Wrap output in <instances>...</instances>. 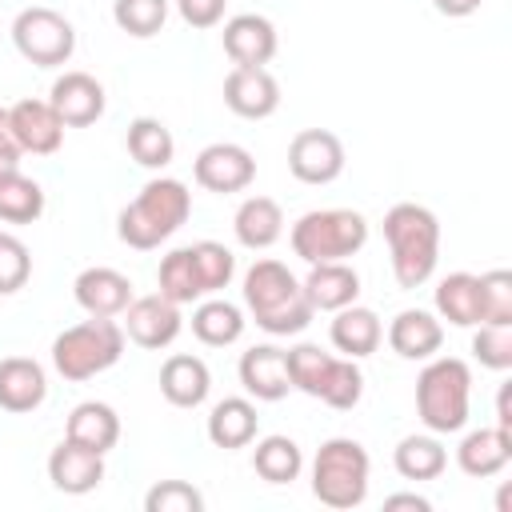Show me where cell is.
Masks as SVG:
<instances>
[{
	"instance_id": "1",
	"label": "cell",
	"mask_w": 512,
	"mask_h": 512,
	"mask_svg": "<svg viewBox=\"0 0 512 512\" xmlns=\"http://www.w3.org/2000/svg\"><path fill=\"white\" fill-rule=\"evenodd\" d=\"M244 308L268 336H296L312 324V304L304 296V284L288 272L280 260H256L244 272Z\"/></svg>"
},
{
	"instance_id": "2",
	"label": "cell",
	"mask_w": 512,
	"mask_h": 512,
	"mask_svg": "<svg viewBox=\"0 0 512 512\" xmlns=\"http://www.w3.org/2000/svg\"><path fill=\"white\" fill-rule=\"evenodd\" d=\"M384 240L392 256V276L400 288H420L432 280L440 260V220L432 208L400 200L384 212Z\"/></svg>"
},
{
	"instance_id": "3",
	"label": "cell",
	"mask_w": 512,
	"mask_h": 512,
	"mask_svg": "<svg viewBox=\"0 0 512 512\" xmlns=\"http://www.w3.org/2000/svg\"><path fill=\"white\" fill-rule=\"evenodd\" d=\"M192 216V192L184 180L176 176H156L148 180L136 200H128L116 216V236L136 248V252H148V248H160L184 220Z\"/></svg>"
},
{
	"instance_id": "4",
	"label": "cell",
	"mask_w": 512,
	"mask_h": 512,
	"mask_svg": "<svg viewBox=\"0 0 512 512\" xmlns=\"http://www.w3.org/2000/svg\"><path fill=\"white\" fill-rule=\"evenodd\" d=\"M472 368L460 356H432L416 376V416L428 432L448 436L468 424Z\"/></svg>"
},
{
	"instance_id": "5",
	"label": "cell",
	"mask_w": 512,
	"mask_h": 512,
	"mask_svg": "<svg viewBox=\"0 0 512 512\" xmlns=\"http://www.w3.org/2000/svg\"><path fill=\"white\" fill-rule=\"evenodd\" d=\"M120 356H124V328L116 324V316H88L52 340V368L72 384L108 372Z\"/></svg>"
},
{
	"instance_id": "6",
	"label": "cell",
	"mask_w": 512,
	"mask_h": 512,
	"mask_svg": "<svg viewBox=\"0 0 512 512\" xmlns=\"http://www.w3.org/2000/svg\"><path fill=\"white\" fill-rule=\"evenodd\" d=\"M368 472H372V460H368V448L352 436H332L316 448V460H312V496L324 504V508H336V512H348L356 504H364L368 496Z\"/></svg>"
},
{
	"instance_id": "7",
	"label": "cell",
	"mask_w": 512,
	"mask_h": 512,
	"mask_svg": "<svg viewBox=\"0 0 512 512\" xmlns=\"http://www.w3.org/2000/svg\"><path fill=\"white\" fill-rule=\"evenodd\" d=\"M288 244L304 264L348 260L368 244V220L352 208H312L292 224Z\"/></svg>"
},
{
	"instance_id": "8",
	"label": "cell",
	"mask_w": 512,
	"mask_h": 512,
	"mask_svg": "<svg viewBox=\"0 0 512 512\" xmlns=\"http://www.w3.org/2000/svg\"><path fill=\"white\" fill-rule=\"evenodd\" d=\"M12 44H16V52L28 64H36V68H60L76 52V28H72V20L64 12L44 8V4H32V8L16 12V20H12Z\"/></svg>"
},
{
	"instance_id": "9",
	"label": "cell",
	"mask_w": 512,
	"mask_h": 512,
	"mask_svg": "<svg viewBox=\"0 0 512 512\" xmlns=\"http://www.w3.org/2000/svg\"><path fill=\"white\" fill-rule=\"evenodd\" d=\"M192 176L204 192H244L252 180H256V160L244 144H232V140H216L208 148L196 152L192 160Z\"/></svg>"
},
{
	"instance_id": "10",
	"label": "cell",
	"mask_w": 512,
	"mask_h": 512,
	"mask_svg": "<svg viewBox=\"0 0 512 512\" xmlns=\"http://www.w3.org/2000/svg\"><path fill=\"white\" fill-rule=\"evenodd\" d=\"M124 316V336L148 352H160L168 348L180 328H184V316H180V304H172L168 296L152 292V296H132V304L120 312Z\"/></svg>"
},
{
	"instance_id": "11",
	"label": "cell",
	"mask_w": 512,
	"mask_h": 512,
	"mask_svg": "<svg viewBox=\"0 0 512 512\" xmlns=\"http://www.w3.org/2000/svg\"><path fill=\"white\" fill-rule=\"evenodd\" d=\"M288 172L300 184H332L344 172V144L328 128H304L288 144Z\"/></svg>"
},
{
	"instance_id": "12",
	"label": "cell",
	"mask_w": 512,
	"mask_h": 512,
	"mask_svg": "<svg viewBox=\"0 0 512 512\" xmlns=\"http://www.w3.org/2000/svg\"><path fill=\"white\" fill-rule=\"evenodd\" d=\"M224 52L232 68H264L276 56V24L260 12H236L224 20Z\"/></svg>"
},
{
	"instance_id": "13",
	"label": "cell",
	"mask_w": 512,
	"mask_h": 512,
	"mask_svg": "<svg viewBox=\"0 0 512 512\" xmlns=\"http://www.w3.org/2000/svg\"><path fill=\"white\" fill-rule=\"evenodd\" d=\"M48 104L56 108V116L64 120V128H88L104 116V84L88 72H64L52 80V92H48Z\"/></svg>"
},
{
	"instance_id": "14",
	"label": "cell",
	"mask_w": 512,
	"mask_h": 512,
	"mask_svg": "<svg viewBox=\"0 0 512 512\" xmlns=\"http://www.w3.org/2000/svg\"><path fill=\"white\" fill-rule=\"evenodd\" d=\"M48 480H52V488L64 492V496H88V492L100 488V480H104V456L64 436V440L48 452Z\"/></svg>"
},
{
	"instance_id": "15",
	"label": "cell",
	"mask_w": 512,
	"mask_h": 512,
	"mask_svg": "<svg viewBox=\"0 0 512 512\" xmlns=\"http://www.w3.org/2000/svg\"><path fill=\"white\" fill-rule=\"evenodd\" d=\"M236 376L244 384L248 396L256 400H284L292 392V376H288V348H276V344H256L240 356L236 364Z\"/></svg>"
},
{
	"instance_id": "16",
	"label": "cell",
	"mask_w": 512,
	"mask_h": 512,
	"mask_svg": "<svg viewBox=\"0 0 512 512\" xmlns=\"http://www.w3.org/2000/svg\"><path fill=\"white\" fill-rule=\"evenodd\" d=\"M224 104L244 120H268L280 108V84L268 68H232L224 76Z\"/></svg>"
},
{
	"instance_id": "17",
	"label": "cell",
	"mask_w": 512,
	"mask_h": 512,
	"mask_svg": "<svg viewBox=\"0 0 512 512\" xmlns=\"http://www.w3.org/2000/svg\"><path fill=\"white\" fill-rule=\"evenodd\" d=\"M312 312H340L360 300V272L348 260H328V264H308V276L300 280Z\"/></svg>"
},
{
	"instance_id": "18",
	"label": "cell",
	"mask_w": 512,
	"mask_h": 512,
	"mask_svg": "<svg viewBox=\"0 0 512 512\" xmlns=\"http://www.w3.org/2000/svg\"><path fill=\"white\" fill-rule=\"evenodd\" d=\"M72 296L88 316H120L132 304V280L108 264H96L72 280Z\"/></svg>"
},
{
	"instance_id": "19",
	"label": "cell",
	"mask_w": 512,
	"mask_h": 512,
	"mask_svg": "<svg viewBox=\"0 0 512 512\" xmlns=\"http://www.w3.org/2000/svg\"><path fill=\"white\" fill-rule=\"evenodd\" d=\"M384 336L400 360H432L444 344V324H440V316H432L424 308H404L392 316Z\"/></svg>"
},
{
	"instance_id": "20",
	"label": "cell",
	"mask_w": 512,
	"mask_h": 512,
	"mask_svg": "<svg viewBox=\"0 0 512 512\" xmlns=\"http://www.w3.org/2000/svg\"><path fill=\"white\" fill-rule=\"evenodd\" d=\"M8 116H12V132L24 152L52 156L64 144V120L56 116V108L48 100H16L8 108Z\"/></svg>"
},
{
	"instance_id": "21",
	"label": "cell",
	"mask_w": 512,
	"mask_h": 512,
	"mask_svg": "<svg viewBox=\"0 0 512 512\" xmlns=\"http://www.w3.org/2000/svg\"><path fill=\"white\" fill-rule=\"evenodd\" d=\"M512 460V432L492 424V428H476L468 432L460 444H456V464L464 476L472 480H488V476H500Z\"/></svg>"
},
{
	"instance_id": "22",
	"label": "cell",
	"mask_w": 512,
	"mask_h": 512,
	"mask_svg": "<svg viewBox=\"0 0 512 512\" xmlns=\"http://www.w3.org/2000/svg\"><path fill=\"white\" fill-rule=\"evenodd\" d=\"M208 392H212V372L200 356L172 352L160 364V396L172 408H200L208 400Z\"/></svg>"
},
{
	"instance_id": "23",
	"label": "cell",
	"mask_w": 512,
	"mask_h": 512,
	"mask_svg": "<svg viewBox=\"0 0 512 512\" xmlns=\"http://www.w3.org/2000/svg\"><path fill=\"white\" fill-rule=\"evenodd\" d=\"M48 396V376L32 356H4L0 360V408L4 412H36Z\"/></svg>"
},
{
	"instance_id": "24",
	"label": "cell",
	"mask_w": 512,
	"mask_h": 512,
	"mask_svg": "<svg viewBox=\"0 0 512 512\" xmlns=\"http://www.w3.org/2000/svg\"><path fill=\"white\" fill-rule=\"evenodd\" d=\"M328 340H332V348L344 352L348 360H364V356H372V352L380 348V340H384V324H380V316H376L372 308H364V304H348V308H340V312L332 316V324H328Z\"/></svg>"
},
{
	"instance_id": "25",
	"label": "cell",
	"mask_w": 512,
	"mask_h": 512,
	"mask_svg": "<svg viewBox=\"0 0 512 512\" xmlns=\"http://www.w3.org/2000/svg\"><path fill=\"white\" fill-rule=\"evenodd\" d=\"M64 436L76 440V444H84V448H92V452H100V456H108L116 448V440H120V416L104 400H80L68 412Z\"/></svg>"
},
{
	"instance_id": "26",
	"label": "cell",
	"mask_w": 512,
	"mask_h": 512,
	"mask_svg": "<svg viewBox=\"0 0 512 512\" xmlns=\"http://www.w3.org/2000/svg\"><path fill=\"white\" fill-rule=\"evenodd\" d=\"M256 428H260V416H256V404L244 400V396H224L220 404H212L208 412V440L224 452H236V448H248L256 440Z\"/></svg>"
},
{
	"instance_id": "27",
	"label": "cell",
	"mask_w": 512,
	"mask_h": 512,
	"mask_svg": "<svg viewBox=\"0 0 512 512\" xmlns=\"http://www.w3.org/2000/svg\"><path fill=\"white\" fill-rule=\"evenodd\" d=\"M232 232L244 248L264 252L284 236V212L272 196H248V200H240V208L232 216Z\"/></svg>"
},
{
	"instance_id": "28",
	"label": "cell",
	"mask_w": 512,
	"mask_h": 512,
	"mask_svg": "<svg viewBox=\"0 0 512 512\" xmlns=\"http://www.w3.org/2000/svg\"><path fill=\"white\" fill-rule=\"evenodd\" d=\"M244 312H240V304H232V300H220V296H212V300H200L196 308H192V336L200 340V344H208V348H228V344H236L240 336H244Z\"/></svg>"
},
{
	"instance_id": "29",
	"label": "cell",
	"mask_w": 512,
	"mask_h": 512,
	"mask_svg": "<svg viewBox=\"0 0 512 512\" xmlns=\"http://www.w3.org/2000/svg\"><path fill=\"white\" fill-rule=\"evenodd\" d=\"M436 316L456 328L480 324V280L472 272H448L436 284Z\"/></svg>"
},
{
	"instance_id": "30",
	"label": "cell",
	"mask_w": 512,
	"mask_h": 512,
	"mask_svg": "<svg viewBox=\"0 0 512 512\" xmlns=\"http://www.w3.org/2000/svg\"><path fill=\"white\" fill-rule=\"evenodd\" d=\"M124 144H128V156H132L140 168H152V172L168 168L172 156H176V140H172L168 124L156 120V116H136V120L128 124Z\"/></svg>"
},
{
	"instance_id": "31",
	"label": "cell",
	"mask_w": 512,
	"mask_h": 512,
	"mask_svg": "<svg viewBox=\"0 0 512 512\" xmlns=\"http://www.w3.org/2000/svg\"><path fill=\"white\" fill-rule=\"evenodd\" d=\"M252 468H256V476L268 480V484H292V480L300 476V468H304V452H300V444H296L292 436L272 432V436H260V440H256V448H252Z\"/></svg>"
},
{
	"instance_id": "32",
	"label": "cell",
	"mask_w": 512,
	"mask_h": 512,
	"mask_svg": "<svg viewBox=\"0 0 512 512\" xmlns=\"http://www.w3.org/2000/svg\"><path fill=\"white\" fill-rule=\"evenodd\" d=\"M392 464L404 480H436L448 468V448L436 440V432L424 436H404L392 452Z\"/></svg>"
},
{
	"instance_id": "33",
	"label": "cell",
	"mask_w": 512,
	"mask_h": 512,
	"mask_svg": "<svg viewBox=\"0 0 512 512\" xmlns=\"http://www.w3.org/2000/svg\"><path fill=\"white\" fill-rule=\"evenodd\" d=\"M44 216V188L20 168L0 172V220L4 224H36Z\"/></svg>"
},
{
	"instance_id": "34",
	"label": "cell",
	"mask_w": 512,
	"mask_h": 512,
	"mask_svg": "<svg viewBox=\"0 0 512 512\" xmlns=\"http://www.w3.org/2000/svg\"><path fill=\"white\" fill-rule=\"evenodd\" d=\"M156 284H160V296H168V300L180 304V308L204 300V284H200L192 248H172V252L160 260V268H156Z\"/></svg>"
},
{
	"instance_id": "35",
	"label": "cell",
	"mask_w": 512,
	"mask_h": 512,
	"mask_svg": "<svg viewBox=\"0 0 512 512\" xmlns=\"http://www.w3.org/2000/svg\"><path fill=\"white\" fill-rule=\"evenodd\" d=\"M332 364H336V356L324 352L320 344H296V348H288V376H292V388L304 392V396H316L320 400V392H324V384L332 376Z\"/></svg>"
},
{
	"instance_id": "36",
	"label": "cell",
	"mask_w": 512,
	"mask_h": 512,
	"mask_svg": "<svg viewBox=\"0 0 512 512\" xmlns=\"http://www.w3.org/2000/svg\"><path fill=\"white\" fill-rule=\"evenodd\" d=\"M112 20L120 32L148 40L164 28L168 20V0H112Z\"/></svg>"
},
{
	"instance_id": "37",
	"label": "cell",
	"mask_w": 512,
	"mask_h": 512,
	"mask_svg": "<svg viewBox=\"0 0 512 512\" xmlns=\"http://www.w3.org/2000/svg\"><path fill=\"white\" fill-rule=\"evenodd\" d=\"M188 248H192V260H196L204 296H212V292H220V288L232 284V276H236V256H232L220 240H196V244H188Z\"/></svg>"
},
{
	"instance_id": "38",
	"label": "cell",
	"mask_w": 512,
	"mask_h": 512,
	"mask_svg": "<svg viewBox=\"0 0 512 512\" xmlns=\"http://www.w3.org/2000/svg\"><path fill=\"white\" fill-rule=\"evenodd\" d=\"M480 280V324H512V272L492 268Z\"/></svg>"
},
{
	"instance_id": "39",
	"label": "cell",
	"mask_w": 512,
	"mask_h": 512,
	"mask_svg": "<svg viewBox=\"0 0 512 512\" xmlns=\"http://www.w3.org/2000/svg\"><path fill=\"white\" fill-rule=\"evenodd\" d=\"M360 396H364V372H360V364L348 360V356H336L332 376H328L320 400H324L328 408H336V412H348V408L360 404Z\"/></svg>"
},
{
	"instance_id": "40",
	"label": "cell",
	"mask_w": 512,
	"mask_h": 512,
	"mask_svg": "<svg viewBox=\"0 0 512 512\" xmlns=\"http://www.w3.org/2000/svg\"><path fill=\"white\" fill-rule=\"evenodd\" d=\"M144 512H204V492L188 480H160L148 488Z\"/></svg>"
},
{
	"instance_id": "41",
	"label": "cell",
	"mask_w": 512,
	"mask_h": 512,
	"mask_svg": "<svg viewBox=\"0 0 512 512\" xmlns=\"http://www.w3.org/2000/svg\"><path fill=\"white\" fill-rule=\"evenodd\" d=\"M32 276V252L20 236L0 232V296H12L28 284Z\"/></svg>"
},
{
	"instance_id": "42",
	"label": "cell",
	"mask_w": 512,
	"mask_h": 512,
	"mask_svg": "<svg viewBox=\"0 0 512 512\" xmlns=\"http://www.w3.org/2000/svg\"><path fill=\"white\" fill-rule=\"evenodd\" d=\"M472 356L492 372H508L512 368V324H480V332L472 336Z\"/></svg>"
},
{
	"instance_id": "43",
	"label": "cell",
	"mask_w": 512,
	"mask_h": 512,
	"mask_svg": "<svg viewBox=\"0 0 512 512\" xmlns=\"http://www.w3.org/2000/svg\"><path fill=\"white\" fill-rule=\"evenodd\" d=\"M228 0H176V12L188 28H216L224 20Z\"/></svg>"
},
{
	"instance_id": "44",
	"label": "cell",
	"mask_w": 512,
	"mask_h": 512,
	"mask_svg": "<svg viewBox=\"0 0 512 512\" xmlns=\"http://www.w3.org/2000/svg\"><path fill=\"white\" fill-rule=\"evenodd\" d=\"M20 156H24V148H20L16 132H12V116H8V108H0V164L4 168H20Z\"/></svg>"
},
{
	"instance_id": "45",
	"label": "cell",
	"mask_w": 512,
	"mask_h": 512,
	"mask_svg": "<svg viewBox=\"0 0 512 512\" xmlns=\"http://www.w3.org/2000/svg\"><path fill=\"white\" fill-rule=\"evenodd\" d=\"M480 4H484V0H432V8H436L440 16H452V20H460V16H472Z\"/></svg>"
},
{
	"instance_id": "46",
	"label": "cell",
	"mask_w": 512,
	"mask_h": 512,
	"mask_svg": "<svg viewBox=\"0 0 512 512\" xmlns=\"http://www.w3.org/2000/svg\"><path fill=\"white\" fill-rule=\"evenodd\" d=\"M384 508H416V512H428L432 504H428L424 496H416V492H392V496L384 500Z\"/></svg>"
},
{
	"instance_id": "47",
	"label": "cell",
	"mask_w": 512,
	"mask_h": 512,
	"mask_svg": "<svg viewBox=\"0 0 512 512\" xmlns=\"http://www.w3.org/2000/svg\"><path fill=\"white\" fill-rule=\"evenodd\" d=\"M508 400H512V384H500V396H496V424L512 432V408H508Z\"/></svg>"
}]
</instances>
